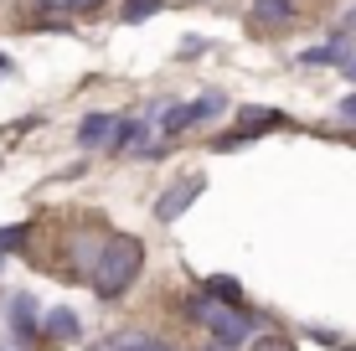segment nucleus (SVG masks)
<instances>
[{
	"label": "nucleus",
	"mask_w": 356,
	"mask_h": 351,
	"mask_svg": "<svg viewBox=\"0 0 356 351\" xmlns=\"http://www.w3.org/2000/svg\"><path fill=\"white\" fill-rule=\"evenodd\" d=\"M114 150H155V124H150V119H124Z\"/></svg>",
	"instance_id": "7"
},
{
	"label": "nucleus",
	"mask_w": 356,
	"mask_h": 351,
	"mask_svg": "<svg viewBox=\"0 0 356 351\" xmlns=\"http://www.w3.org/2000/svg\"><path fill=\"white\" fill-rule=\"evenodd\" d=\"M243 124H248V135H259V124H289L284 114H279V108H243Z\"/></svg>",
	"instance_id": "10"
},
{
	"label": "nucleus",
	"mask_w": 356,
	"mask_h": 351,
	"mask_svg": "<svg viewBox=\"0 0 356 351\" xmlns=\"http://www.w3.org/2000/svg\"><path fill=\"white\" fill-rule=\"evenodd\" d=\"M155 10H161V0H124L119 16H124V21H145V16H155Z\"/></svg>",
	"instance_id": "11"
},
{
	"label": "nucleus",
	"mask_w": 356,
	"mask_h": 351,
	"mask_svg": "<svg viewBox=\"0 0 356 351\" xmlns=\"http://www.w3.org/2000/svg\"><path fill=\"white\" fill-rule=\"evenodd\" d=\"M207 289H212V295H222V300H238V279H222V274H217V279H207Z\"/></svg>",
	"instance_id": "14"
},
{
	"label": "nucleus",
	"mask_w": 356,
	"mask_h": 351,
	"mask_svg": "<svg viewBox=\"0 0 356 351\" xmlns=\"http://www.w3.org/2000/svg\"><path fill=\"white\" fill-rule=\"evenodd\" d=\"M253 351H294V346L284 341V336H264V341H259V346H253Z\"/></svg>",
	"instance_id": "16"
},
{
	"label": "nucleus",
	"mask_w": 356,
	"mask_h": 351,
	"mask_svg": "<svg viewBox=\"0 0 356 351\" xmlns=\"http://www.w3.org/2000/svg\"><path fill=\"white\" fill-rule=\"evenodd\" d=\"M341 351H356V346H341Z\"/></svg>",
	"instance_id": "19"
},
{
	"label": "nucleus",
	"mask_w": 356,
	"mask_h": 351,
	"mask_svg": "<svg viewBox=\"0 0 356 351\" xmlns=\"http://www.w3.org/2000/svg\"><path fill=\"white\" fill-rule=\"evenodd\" d=\"M145 269V243L129 233H114L104 248H98V263H93V295L98 300H119L124 289L134 284V274Z\"/></svg>",
	"instance_id": "1"
},
{
	"label": "nucleus",
	"mask_w": 356,
	"mask_h": 351,
	"mask_svg": "<svg viewBox=\"0 0 356 351\" xmlns=\"http://www.w3.org/2000/svg\"><path fill=\"white\" fill-rule=\"evenodd\" d=\"M217 108H222V93H207L202 104H170L161 114V135H181L186 124H202V119H212Z\"/></svg>",
	"instance_id": "3"
},
{
	"label": "nucleus",
	"mask_w": 356,
	"mask_h": 351,
	"mask_svg": "<svg viewBox=\"0 0 356 351\" xmlns=\"http://www.w3.org/2000/svg\"><path fill=\"white\" fill-rule=\"evenodd\" d=\"M6 316H10V331H16L21 341L42 336V325H36V320H42V310H36V300H31V295H16V300H10V310H6Z\"/></svg>",
	"instance_id": "6"
},
{
	"label": "nucleus",
	"mask_w": 356,
	"mask_h": 351,
	"mask_svg": "<svg viewBox=\"0 0 356 351\" xmlns=\"http://www.w3.org/2000/svg\"><path fill=\"white\" fill-rule=\"evenodd\" d=\"M186 316L196 325H207V336H212L217 346H227V351H238L253 331H259V320H253L248 310H238V300H222V295H196V300H186Z\"/></svg>",
	"instance_id": "2"
},
{
	"label": "nucleus",
	"mask_w": 356,
	"mask_h": 351,
	"mask_svg": "<svg viewBox=\"0 0 356 351\" xmlns=\"http://www.w3.org/2000/svg\"><path fill=\"white\" fill-rule=\"evenodd\" d=\"M202 186H207L202 176H191V181H176V186H170L165 197L155 202V217H161V222H176V217L186 212V207H191L196 197H202Z\"/></svg>",
	"instance_id": "4"
},
{
	"label": "nucleus",
	"mask_w": 356,
	"mask_h": 351,
	"mask_svg": "<svg viewBox=\"0 0 356 351\" xmlns=\"http://www.w3.org/2000/svg\"><path fill=\"white\" fill-rule=\"evenodd\" d=\"M10 243H26V227H0V248H10Z\"/></svg>",
	"instance_id": "15"
},
{
	"label": "nucleus",
	"mask_w": 356,
	"mask_h": 351,
	"mask_svg": "<svg viewBox=\"0 0 356 351\" xmlns=\"http://www.w3.org/2000/svg\"><path fill=\"white\" fill-rule=\"evenodd\" d=\"M217 351H227V346H217Z\"/></svg>",
	"instance_id": "20"
},
{
	"label": "nucleus",
	"mask_w": 356,
	"mask_h": 351,
	"mask_svg": "<svg viewBox=\"0 0 356 351\" xmlns=\"http://www.w3.org/2000/svg\"><path fill=\"white\" fill-rule=\"evenodd\" d=\"M114 351H165L161 341H150V336H129V341H119Z\"/></svg>",
	"instance_id": "13"
},
{
	"label": "nucleus",
	"mask_w": 356,
	"mask_h": 351,
	"mask_svg": "<svg viewBox=\"0 0 356 351\" xmlns=\"http://www.w3.org/2000/svg\"><path fill=\"white\" fill-rule=\"evenodd\" d=\"M119 124H124V119H114V114H88V119H83V129H78V145H83V150H98V145L114 150Z\"/></svg>",
	"instance_id": "5"
},
{
	"label": "nucleus",
	"mask_w": 356,
	"mask_h": 351,
	"mask_svg": "<svg viewBox=\"0 0 356 351\" xmlns=\"http://www.w3.org/2000/svg\"><path fill=\"white\" fill-rule=\"evenodd\" d=\"M253 16H259L264 26H289L294 6H289V0H253Z\"/></svg>",
	"instance_id": "8"
},
{
	"label": "nucleus",
	"mask_w": 356,
	"mask_h": 351,
	"mask_svg": "<svg viewBox=\"0 0 356 351\" xmlns=\"http://www.w3.org/2000/svg\"><path fill=\"white\" fill-rule=\"evenodd\" d=\"M341 72H346V78H356V52L346 57V63H341Z\"/></svg>",
	"instance_id": "18"
},
{
	"label": "nucleus",
	"mask_w": 356,
	"mask_h": 351,
	"mask_svg": "<svg viewBox=\"0 0 356 351\" xmlns=\"http://www.w3.org/2000/svg\"><path fill=\"white\" fill-rule=\"evenodd\" d=\"M47 336L72 341V336H78V316H72V310H47Z\"/></svg>",
	"instance_id": "9"
},
{
	"label": "nucleus",
	"mask_w": 356,
	"mask_h": 351,
	"mask_svg": "<svg viewBox=\"0 0 356 351\" xmlns=\"http://www.w3.org/2000/svg\"><path fill=\"white\" fill-rule=\"evenodd\" d=\"M341 114H346V119H356V93H346V99H341Z\"/></svg>",
	"instance_id": "17"
},
{
	"label": "nucleus",
	"mask_w": 356,
	"mask_h": 351,
	"mask_svg": "<svg viewBox=\"0 0 356 351\" xmlns=\"http://www.w3.org/2000/svg\"><path fill=\"white\" fill-rule=\"evenodd\" d=\"M36 6H52V10H72V16H83V10H98L104 0H36Z\"/></svg>",
	"instance_id": "12"
}]
</instances>
